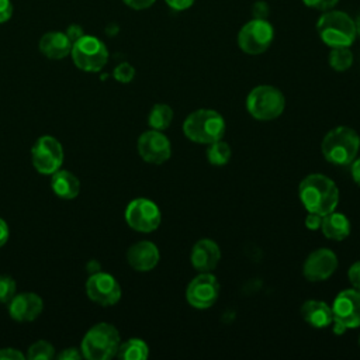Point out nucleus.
<instances>
[{
	"label": "nucleus",
	"mask_w": 360,
	"mask_h": 360,
	"mask_svg": "<svg viewBox=\"0 0 360 360\" xmlns=\"http://www.w3.org/2000/svg\"><path fill=\"white\" fill-rule=\"evenodd\" d=\"M112 76L120 83H129L135 76V69L131 63L122 62L118 66H115V69L112 72Z\"/></svg>",
	"instance_id": "29"
},
{
	"label": "nucleus",
	"mask_w": 360,
	"mask_h": 360,
	"mask_svg": "<svg viewBox=\"0 0 360 360\" xmlns=\"http://www.w3.org/2000/svg\"><path fill=\"white\" fill-rule=\"evenodd\" d=\"M25 357L28 360H52L55 357V349L46 340H37L28 347Z\"/></svg>",
	"instance_id": "27"
},
{
	"label": "nucleus",
	"mask_w": 360,
	"mask_h": 360,
	"mask_svg": "<svg viewBox=\"0 0 360 360\" xmlns=\"http://www.w3.org/2000/svg\"><path fill=\"white\" fill-rule=\"evenodd\" d=\"M51 188L59 198L73 200L80 193V181L72 172L59 169L51 177Z\"/></svg>",
	"instance_id": "21"
},
{
	"label": "nucleus",
	"mask_w": 360,
	"mask_h": 360,
	"mask_svg": "<svg viewBox=\"0 0 360 360\" xmlns=\"http://www.w3.org/2000/svg\"><path fill=\"white\" fill-rule=\"evenodd\" d=\"M122 1L134 10H145V8H149L156 0H122Z\"/></svg>",
	"instance_id": "37"
},
{
	"label": "nucleus",
	"mask_w": 360,
	"mask_h": 360,
	"mask_svg": "<svg viewBox=\"0 0 360 360\" xmlns=\"http://www.w3.org/2000/svg\"><path fill=\"white\" fill-rule=\"evenodd\" d=\"M219 297V283L211 271H201L187 285V302L197 309L212 307Z\"/></svg>",
	"instance_id": "12"
},
{
	"label": "nucleus",
	"mask_w": 360,
	"mask_h": 360,
	"mask_svg": "<svg viewBox=\"0 0 360 360\" xmlns=\"http://www.w3.org/2000/svg\"><path fill=\"white\" fill-rule=\"evenodd\" d=\"M124 215L129 228L145 233L158 229L162 221L159 207L152 200L142 197L129 201Z\"/></svg>",
	"instance_id": "11"
},
{
	"label": "nucleus",
	"mask_w": 360,
	"mask_h": 360,
	"mask_svg": "<svg viewBox=\"0 0 360 360\" xmlns=\"http://www.w3.org/2000/svg\"><path fill=\"white\" fill-rule=\"evenodd\" d=\"M127 262L136 271H150L159 263V250L150 240L136 242L128 249Z\"/></svg>",
	"instance_id": "17"
},
{
	"label": "nucleus",
	"mask_w": 360,
	"mask_h": 360,
	"mask_svg": "<svg viewBox=\"0 0 360 360\" xmlns=\"http://www.w3.org/2000/svg\"><path fill=\"white\" fill-rule=\"evenodd\" d=\"M190 260L195 270L211 271L221 260V249L211 239H200L191 249Z\"/></svg>",
	"instance_id": "18"
},
{
	"label": "nucleus",
	"mask_w": 360,
	"mask_h": 360,
	"mask_svg": "<svg viewBox=\"0 0 360 360\" xmlns=\"http://www.w3.org/2000/svg\"><path fill=\"white\" fill-rule=\"evenodd\" d=\"M267 14H269V6L264 1L255 3V6H253V15H255V18L266 20Z\"/></svg>",
	"instance_id": "38"
},
{
	"label": "nucleus",
	"mask_w": 360,
	"mask_h": 360,
	"mask_svg": "<svg viewBox=\"0 0 360 360\" xmlns=\"http://www.w3.org/2000/svg\"><path fill=\"white\" fill-rule=\"evenodd\" d=\"M25 354L14 347H3L0 349V360H24Z\"/></svg>",
	"instance_id": "32"
},
{
	"label": "nucleus",
	"mask_w": 360,
	"mask_h": 360,
	"mask_svg": "<svg viewBox=\"0 0 360 360\" xmlns=\"http://www.w3.org/2000/svg\"><path fill=\"white\" fill-rule=\"evenodd\" d=\"M165 1H166V4H167L170 8H173V10H176V11L187 10V8H190V7L193 6V3H194V0H165Z\"/></svg>",
	"instance_id": "36"
},
{
	"label": "nucleus",
	"mask_w": 360,
	"mask_h": 360,
	"mask_svg": "<svg viewBox=\"0 0 360 360\" xmlns=\"http://www.w3.org/2000/svg\"><path fill=\"white\" fill-rule=\"evenodd\" d=\"M302 319L312 328H328L333 323L332 308L325 301L308 300L301 307Z\"/></svg>",
	"instance_id": "19"
},
{
	"label": "nucleus",
	"mask_w": 360,
	"mask_h": 360,
	"mask_svg": "<svg viewBox=\"0 0 360 360\" xmlns=\"http://www.w3.org/2000/svg\"><path fill=\"white\" fill-rule=\"evenodd\" d=\"M322 215L319 214H315V212H309L305 218V226L311 231H316L321 228V224H322Z\"/></svg>",
	"instance_id": "34"
},
{
	"label": "nucleus",
	"mask_w": 360,
	"mask_h": 360,
	"mask_svg": "<svg viewBox=\"0 0 360 360\" xmlns=\"http://www.w3.org/2000/svg\"><path fill=\"white\" fill-rule=\"evenodd\" d=\"M17 294V284L10 276H0V302L8 304Z\"/></svg>",
	"instance_id": "28"
},
{
	"label": "nucleus",
	"mask_w": 360,
	"mask_h": 360,
	"mask_svg": "<svg viewBox=\"0 0 360 360\" xmlns=\"http://www.w3.org/2000/svg\"><path fill=\"white\" fill-rule=\"evenodd\" d=\"M173 120V110L170 105L163 104V103H158L155 104L148 115V124L152 129L156 131H163L166 128H169V125L172 124Z\"/></svg>",
	"instance_id": "24"
},
{
	"label": "nucleus",
	"mask_w": 360,
	"mask_h": 360,
	"mask_svg": "<svg viewBox=\"0 0 360 360\" xmlns=\"http://www.w3.org/2000/svg\"><path fill=\"white\" fill-rule=\"evenodd\" d=\"M301 202L308 212L326 215L335 211L339 202V190L333 180L321 173L304 177L298 187Z\"/></svg>",
	"instance_id": "1"
},
{
	"label": "nucleus",
	"mask_w": 360,
	"mask_h": 360,
	"mask_svg": "<svg viewBox=\"0 0 360 360\" xmlns=\"http://www.w3.org/2000/svg\"><path fill=\"white\" fill-rule=\"evenodd\" d=\"M354 24H356V32H357V35L360 37V14H359V17L356 18Z\"/></svg>",
	"instance_id": "42"
},
{
	"label": "nucleus",
	"mask_w": 360,
	"mask_h": 360,
	"mask_svg": "<svg viewBox=\"0 0 360 360\" xmlns=\"http://www.w3.org/2000/svg\"><path fill=\"white\" fill-rule=\"evenodd\" d=\"M333 330L343 333L347 329L360 326V291L349 288L340 291L332 305Z\"/></svg>",
	"instance_id": "8"
},
{
	"label": "nucleus",
	"mask_w": 360,
	"mask_h": 360,
	"mask_svg": "<svg viewBox=\"0 0 360 360\" xmlns=\"http://www.w3.org/2000/svg\"><path fill=\"white\" fill-rule=\"evenodd\" d=\"M360 148L359 134L349 127H336L322 139L321 150L323 158L338 166L349 165L357 156Z\"/></svg>",
	"instance_id": "2"
},
{
	"label": "nucleus",
	"mask_w": 360,
	"mask_h": 360,
	"mask_svg": "<svg viewBox=\"0 0 360 360\" xmlns=\"http://www.w3.org/2000/svg\"><path fill=\"white\" fill-rule=\"evenodd\" d=\"M352 177L353 180L360 186V158L359 159H354L352 162Z\"/></svg>",
	"instance_id": "41"
},
{
	"label": "nucleus",
	"mask_w": 360,
	"mask_h": 360,
	"mask_svg": "<svg viewBox=\"0 0 360 360\" xmlns=\"http://www.w3.org/2000/svg\"><path fill=\"white\" fill-rule=\"evenodd\" d=\"M359 342H360V340H359Z\"/></svg>",
	"instance_id": "43"
},
{
	"label": "nucleus",
	"mask_w": 360,
	"mask_h": 360,
	"mask_svg": "<svg viewBox=\"0 0 360 360\" xmlns=\"http://www.w3.org/2000/svg\"><path fill=\"white\" fill-rule=\"evenodd\" d=\"M31 162L38 173L52 176L63 163V148L60 142L51 135L39 136L31 148Z\"/></svg>",
	"instance_id": "10"
},
{
	"label": "nucleus",
	"mask_w": 360,
	"mask_h": 360,
	"mask_svg": "<svg viewBox=\"0 0 360 360\" xmlns=\"http://www.w3.org/2000/svg\"><path fill=\"white\" fill-rule=\"evenodd\" d=\"M70 55L76 68L84 72H100L108 60L107 46L91 35H83L76 39L72 44Z\"/></svg>",
	"instance_id": "7"
},
{
	"label": "nucleus",
	"mask_w": 360,
	"mask_h": 360,
	"mask_svg": "<svg viewBox=\"0 0 360 360\" xmlns=\"http://www.w3.org/2000/svg\"><path fill=\"white\" fill-rule=\"evenodd\" d=\"M329 66L336 72L347 70L353 63V53L349 46H336L332 48L328 56Z\"/></svg>",
	"instance_id": "26"
},
{
	"label": "nucleus",
	"mask_w": 360,
	"mask_h": 360,
	"mask_svg": "<svg viewBox=\"0 0 360 360\" xmlns=\"http://www.w3.org/2000/svg\"><path fill=\"white\" fill-rule=\"evenodd\" d=\"M284 108V94L277 87L270 84H260L253 87L246 97L248 112L260 121H270L280 117Z\"/></svg>",
	"instance_id": "6"
},
{
	"label": "nucleus",
	"mask_w": 360,
	"mask_h": 360,
	"mask_svg": "<svg viewBox=\"0 0 360 360\" xmlns=\"http://www.w3.org/2000/svg\"><path fill=\"white\" fill-rule=\"evenodd\" d=\"M120 343L117 328L107 322H98L83 336L80 352L87 360H108L117 354Z\"/></svg>",
	"instance_id": "3"
},
{
	"label": "nucleus",
	"mask_w": 360,
	"mask_h": 360,
	"mask_svg": "<svg viewBox=\"0 0 360 360\" xmlns=\"http://www.w3.org/2000/svg\"><path fill=\"white\" fill-rule=\"evenodd\" d=\"M347 277H349V281L352 283L353 288L360 291V262H356L349 267Z\"/></svg>",
	"instance_id": "31"
},
{
	"label": "nucleus",
	"mask_w": 360,
	"mask_h": 360,
	"mask_svg": "<svg viewBox=\"0 0 360 360\" xmlns=\"http://www.w3.org/2000/svg\"><path fill=\"white\" fill-rule=\"evenodd\" d=\"M115 356L121 360H145L149 356V347L142 339L132 338L120 343Z\"/></svg>",
	"instance_id": "23"
},
{
	"label": "nucleus",
	"mask_w": 360,
	"mask_h": 360,
	"mask_svg": "<svg viewBox=\"0 0 360 360\" xmlns=\"http://www.w3.org/2000/svg\"><path fill=\"white\" fill-rule=\"evenodd\" d=\"M44 309L42 298L35 292H20L8 302V314L17 322H31L37 319Z\"/></svg>",
	"instance_id": "16"
},
{
	"label": "nucleus",
	"mask_w": 360,
	"mask_h": 360,
	"mask_svg": "<svg viewBox=\"0 0 360 360\" xmlns=\"http://www.w3.org/2000/svg\"><path fill=\"white\" fill-rule=\"evenodd\" d=\"M304 4L309 8L319 10V11H328L332 10L339 0H302Z\"/></svg>",
	"instance_id": "30"
},
{
	"label": "nucleus",
	"mask_w": 360,
	"mask_h": 360,
	"mask_svg": "<svg viewBox=\"0 0 360 360\" xmlns=\"http://www.w3.org/2000/svg\"><path fill=\"white\" fill-rule=\"evenodd\" d=\"M65 34H66V35H68V38L72 41V44H73L76 39H79L80 37H83V35H84V34H83V30H82V27H80V25H69Z\"/></svg>",
	"instance_id": "39"
},
{
	"label": "nucleus",
	"mask_w": 360,
	"mask_h": 360,
	"mask_svg": "<svg viewBox=\"0 0 360 360\" xmlns=\"http://www.w3.org/2000/svg\"><path fill=\"white\" fill-rule=\"evenodd\" d=\"M86 294L93 302L101 307H111L120 301L121 287L114 276L100 270L89 276L86 281Z\"/></svg>",
	"instance_id": "13"
},
{
	"label": "nucleus",
	"mask_w": 360,
	"mask_h": 360,
	"mask_svg": "<svg viewBox=\"0 0 360 360\" xmlns=\"http://www.w3.org/2000/svg\"><path fill=\"white\" fill-rule=\"evenodd\" d=\"M13 14V4L10 0H0V24L10 20Z\"/></svg>",
	"instance_id": "35"
},
{
	"label": "nucleus",
	"mask_w": 360,
	"mask_h": 360,
	"mask_svg": "<svg viewBox=\"0 0 360 360\" xmlns=\"http://www.w3.org/2000/svg\"><path fill=\"white\" fill-rule=\"evenodd\" d=\"M321 229L328 239L343 240L350 233V222L345 214L332 211L323 215Z\"/></svg>",
	"instance_id": "22"
},
{
	"label": "nucleus",
	"mask_w": 360,
	"mask_h": 360,
	"mask_svg": "<svg viewBox=\"0 0 360 360\" xmlns=\"http://www.w3.org/2000/svg\"><path fill=\"white\" fill-rule=\"evenodd\" d=\"M8 236H10L8 225L3 218H0V248L6 245V242L8 240Z\"/></svg>",
	"instance_id": "40"
},
{
	"label": "nucleus",
	"mask_w": 360,
	"mask_h": 360,
	"mask_svg": "<svg viewBox=\"0 0 360 360\" xmlns=\"http://www.w3.org/2000/svg\"><path fill=\"white\" fill-rule=\"evenodd\" d=\"M138 153L139 156L153 165H162L166 160H169L172 155V146L170 141L167 139L166 135L162 134V131L156 129H149L145 131L139 138H138Z\"/></svg>",
	"instance_id": "14"
},
{
	"label": "nucleus",
	"mask_w": 360,
	"mask_h": 360,
	"mask_svg": "<svg viewBox=\"0 0 360 360\" xmlns=\"http://www.w3.org/2000/svg\"><path fill=\"white\" fill-rule=\"evenodd\" d=\"M316 31L319 38L330 48L350 46L357 35L352 17L338 10L325 11L316 21Z\"/></svg>",
	"instance_id": "5"
},
{
	"label": "nucleus",
	"mask_w": 360,
	"mask_h": 360,
	"mask_svg": "<svg viewBox=\"0 0 360 360\" xmlns=\"http://www.w3.org/2000/svg\"><path fill=\"white\" fill-rule=\"evenodd\" d=\"M274 30L267 20L253 18L248 21L238 34V46L249 55H260L269 49Z\"/></svg>",
	"instance_id": "9"
},
{
	"label": "nucleus",
	"mask_w": 360,
	"mask_h": 360,
	"mask_svg": "<svg viewBox=\"0 0 360 360\" xmlns=\"http://www.w3.org/2000/svg\"><path fill=\"white\" fill-rule=\"evenodd\" d=\"M205 155H207V159L211 165L222 166V165H226L229 162L232 150H231V146L225 141L218 139V141H214V142L208 143Z\"/></svg>",
	"instance_id": "25"
},
{
	"label": "nucleus",
	"mask_w": 360,
	"mask_h": 360,
	"mask_svg": "<svg viewBox=\"0 0 360 360\" xmlns=\"http://www.w3.org/2000/svg\"><path fill=\"white\" fill-rule=\"evenodd\" d=\"M56 357L59 360H80L83 354L77 347H68V349H63L59 354H56Z\"/></svg>",
	"instance_id": "33"
},
{
	"label": "nucleus",
	"mask_w": 360,
	"mask_h": 360,
	"mask_svg": "<svg viewBox=\"0 0 360 360\" xmlns=\"http://www.w3.org/2000/svg\"><path fill=\"white\" fill-rule=\"evenodd\" d=\"M184 135L197 143H211L222 139L225 121L219 112L210 108H200L188 114L183 122Z\"/></svg>",
	"instance_id": "4"
},
{
	"label": "nucleus",
	"mask_w": 360,
	"mask_h": 360,
	"mask_svg": "<svg viewBox=\"0 0 360 360\" xmlns=\"http://www.w3.org/2000/svg\"><path fill=\"white\" fill-rule=\"evenodd\" d=\"M338 269V257L335 252L319 248L308 255L304 262L302 273L308 281H323L329 278Z\"/></svg>",
	"instance_id": "15"
},
{
	"label": "nucleus",
	"mask_w": 360,
	"mask_h": 360,
	"mask_svg": "<svg viewBox=\"0 0 360 360\" xmlns=\"http://www.w3.org/2000/svg\"><path fill=\"white\" fill-rule=\"evenodd\" d=\"M39 51L49 59H63L72 51V41L65 32H46L39 39Z\"/></svg>",
	"instance_id": "20"
}]
</instances>
